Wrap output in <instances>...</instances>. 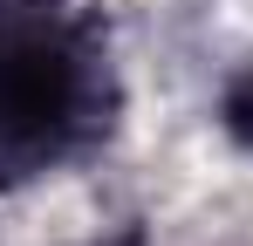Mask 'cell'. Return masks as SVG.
Masks as SVG:
<instances>
[{
	"mask_svg": "<svg viewBox=\"0 0 253 246\" xmlns=\"http://www.w3.org/2000/svg\"><path fill=\"white\" fill-rule=\"evenodd\" d=\"M110 123L103 35L69 0H0V185L35 178Z\"/></svg>",
	"mask_w": 253,
	"mask_h": 246,
	"instance_id": "cell-1",
	"label": "cell"
},
{
	"mask_svg": "<svg viewBox=\"0 0 253 246\" xmlns=\"http://www.w3.org/2000/svg\"><path fill=\"white\" fill-rule=\"evenodd\" d=\"M226 130L253 151V62L233 76V89H226Z\"/></svg>",
	"mask_w": 253,
	"mask_h": 246,
	"instance_id": "cell-2",
	"label": "cell"
}]
</instances>
